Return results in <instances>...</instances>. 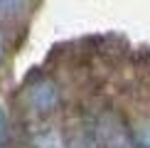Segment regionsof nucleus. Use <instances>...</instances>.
<instances>
[{
	"instance_id": "nucleus-1",
	"label": "nucleus",
	"mask_w": 150,
	"mask_h": 148,
	"mask_svg": "<svg viewBox=\"0 0 150 148\" xmlns=\"http://www.w3.org/2000/svg\"><path fill=\"white\" fill-rule=\"evenodd\" d=\"M30 104H32L35 111L40 114H47L59 104V89L52 79H40L30 86Z\"/></svg>"
},
{
	"instance_id": "nucleus-2",
	"label": "nucleus",
	"mask_w": 150,
	"mask_h": 148,
	"mask_svg": "<svg viewBox=\"0 0 150 148\" xmlns=\"http://www.w3.org/2000/svg\"><path fill=\"white\" fill-rule=\"evenodd\" d=\"M27 0H0V20H15L22 15Z\"/></svg>"
},
{
	"instance_id": "nucleus-3",
	"label": "nucleus",
	"mask_w": 150,
	"mask_h": 148,
	"mask_svg": "<svg viewBox=\"0 0 150 148\" xmlns=\"http://www.w3.org/2000/svg\"><path fill=\"white\" fill-rule=\"evenodd\" d=\"M10 138V123H8V114H5V109L0 106V148L8 143Z\"/></svg>"
},
{
	"instance_id": "nucleus-4",
	"label": "nucleus",
	"mask_w": 150,
	"mask_h": 148,
	"mask_svg": "<svg viewBox=\"0 0 150 148\" xmlns=\"http://www.w3.org/2000/svg\"><path fill=\"white\" fill-rule=\"evenodd\" d=\"M135 143L140 148H150V123H145V126L135 133Z\"/></svg>"
},
{
	"instance_id": "nucleus-5",
	"label": "nucleus",
	"mask_w": 150,
	"mask_h": 148,
	"mask_svg": "<svg viewBox=\"0 0 150 148\" xmlns=\"http://www.w3.org/2000/svg\"><path fill=\"white\" fill-rule=\"evenodd\" d=\"M0 59H3V35H0Z\"/></svg>"
}]
</instances>
